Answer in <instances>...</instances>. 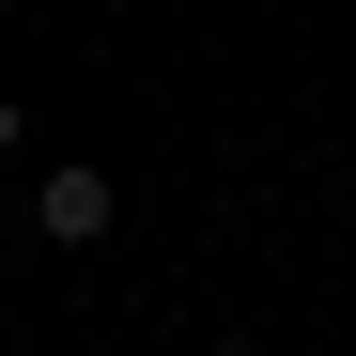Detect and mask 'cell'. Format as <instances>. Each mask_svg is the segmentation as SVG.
<instances>
[{
  "label": "cell",
  "mask_w": 356,
  "mask_h": 356,
  "mask_svg": "<svg viewBox=\"0 0 356 356\" xmlns=\"http://www.w3.org/2000/svg\"><path fill=\"white\" fill-rule=\"evenodd\" d=\"M108 217H124V186H108L93 155H63V170H47V186H31V232H47V248H93Z\"/></svg>",
  "instance_id": "6da1fadb"
},
{
  "label": "cell",
  "mask_w": 356,
  "mask_h": 356,
  "mask_svg": "<svg viewBox=\"0 0 356 356\" xmlns=\"http://www.w3.org/2000/svg\"><path fill=\"white\" fill-rule=\"evenodd\" d=\"M16 140H31V124H16V93H0V170H16Z\"/></svg>",
  "instance_id": "7a4b0ae2"
}]
</instances>
